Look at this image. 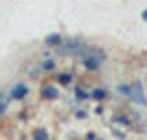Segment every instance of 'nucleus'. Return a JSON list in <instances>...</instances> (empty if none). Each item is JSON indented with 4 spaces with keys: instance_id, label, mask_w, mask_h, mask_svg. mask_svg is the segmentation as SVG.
<instances>
[{
    "instance_id": "9",
    "label": "nucleus",
    "mask_w": 147,
    "mask_h": 140,
    "mask_svg": "<svg viewBox=\"0 0 147 140\" xmlns=\"http://www.w3.org/2000/svg\"><path fill=\"white\" fill-rule=\"evenodd\" d=\"M9 110V96H7V92H0V118L7 114Z\"/></svg>"
},
{
    "instance_id": "11",
    "label": "nucleus",
    "mask_w": 147,
    "mask_h": 140,
    "mask_svg": "<svg viewBox=\"0 0 147 140\" xmlns=\"http://www.w3.org/2000/svg\"><path fill=\"white\" fill-rule=\"evenodd\" d=\"M114 123H117V125H123V127H129V125H132V123H129V118L127 116H114Z\"/></svg>"
},
{
    "instance_id": "12",
    "label": "nucleus",
    "mask_w": 147,
    "mask_h": 140,
    "mask_svg": "<svg viewBox=\"0 0 147 140\" xmlns=\"http://www.w3.org/2000/svg\"><path fill=\"white\" fill-rule=\"evenodd\" d=\"M75 116H77L79 121H84V118H88V112L86 110H75Z\"/></svg>"
},
{
    "instance_id": "2",
    "label": "nucleus",
    "mask_w": 147,
    "mask_h": 140,
    "mask_svg": "<svg viewBox=\"0 0 147 140\" xmlns=\"http://www.w3.org/2000/svg\"><path fill=\"white\" fill-rule=\"evenodd\" d=\"M40 96L44 101H57L59 98V85L57 83H42L40 85Z\"/></svg>"
},
{
    "instance_id": "13",
    "label": "nucleus",
    "mask_w": 147,
    "mask_h": 140,
    "mask_svg": "<svg viewBox=\"0 0 147 140\" xmlns=\"http://www.w3.org/2000/svg\"><path fill=\"white\" fill-rule=\"evenodd\" d=\"M143 20H145V22H147V9H145V11H143Z\"/></svg>"
},
{
    "instance_id": "7",
    "label": "nucleus",
    "mask_w": 147,
    "mask_h": 140,
    "mask_svg": "<svg viewBox=\"0 0 147 140\" xmlns=\"http://www.w3.org/2000/svg\"><path fill=\"white\" fill-rule=\"evenodd\" d=\"M31 140H51V131L46 127H35L31 131Z\"/></svg>"
},
{
    "instance_id": "8",
    "label": "nucleus",
    "mask_w": 147,
    "mask_h": 140,
    "mask_svg": "<svg viewBox=\"0 0 147 140\" xmlns=\"http://www.w3.org/2000/svg\"><path fill=\"white\" fill-rule=\"evenodd\" d=\"M90 98L92 101H105L108 98V90L105 88H94V90H90Z\"/></svg>"
},
{
    "instance_id": "4",
    "label": "nucleus",
    "mask_w": 147,
    "mask_h": 140,
    "mask_svg": "<svg viewBox=\"0 0 147 140\" xmlns=\"http://www.w3.org/2000/svg\"><path fill=\"white\" fill-rule=\"evenodd\" d=\"M61 42H64V35H61V33H49V35L44 37V44H46L49 48H55V50L61 46Z\"/></svg>"
},
{
    "instance_id": "6",
    "label": "nucleus",
    "mask_w": 147,
    "mask_h": 140,
    "mask_svg": "<svg viewBox=\"0 0 147 140\" xmlns=\"http://www.w3.org/2000/svg\"><path fill=\"white\" fill-rule=\"evenodd\" d=\"M73 94H75V98H77L79 103H84V101L90 98V90H86V85H81V83H77L73 88Z\"/></svg>"
},
{
    "instance_id": "5",
    "label": "nucleus",
    "mask_w": 147,
    "mask_h": 140,
    "mask_svg": "<svg viewBox=\"0 0 147 140\" xmlns=\"http://www.w3.org/2000/svg\"><path fill=\"white\" fill-rule=\"evenodd\" d=\"M40 68H42L44 74H55L57 72V59H53V57H44L42 64H40Z\"/></svg>"
},
{
    "instance_id": "3",
    "label": "nucleus",
    "mask_w": 147,
    "mask_h": 140,
    "mask_svg": "<svg viewBox=\"0 0 147 140\" xmlns=\"http://www.w3.org/2000/svg\"><path fill=\"white\" fill-rule=\"evenodd\" d=\"M55 83L59 88H70L75 83V74L73 72H55Z\"/></svg>"
},
{
    "instance_id": "10",
    "label": "nucleus",
    "mask_w": 147,
    "mask_h": 140,
    "mask_svg": "<svg viewBox=\"0 0 147 140\" xmlns=\"http://www.w3.org/2000/svg\"><path fill=\"white\" fill-rule=\"evenodd\" d=\"M29 79H40V74H42V68L40 66H29Z\"/></svg>"
},
{
    "instance_id": "14",
    "label": "nucleus",
    "mask_w": 147,
    "mask_h": 140,
    "mask_svg": "<svg viewBox=\"0 0 147 140\" xmlns=\"http://www.w3.org/2000/svg\"><path fill=\"white\" fill-rule=\"evenodd\" d=\"M97 140H103V138H97Z\"/></svg>"
},
{
    "instance_id": "1",
    "label": "nucleus",
    "mask_w": 147,
    "mask_h": 140,
    "mask_svg": "<svg viewBox=\"0 0 147 140\" xmlns=\"http://www.w3.org/2000/svg\"><path fill=\"white\" fill-rule=\"evenodd\" d=\"M29 94H31V88L24 81H16V83L9 88V92H7L9 101H13V103H24L26 98H29Z\"/></svg>"
}]
</instances>
